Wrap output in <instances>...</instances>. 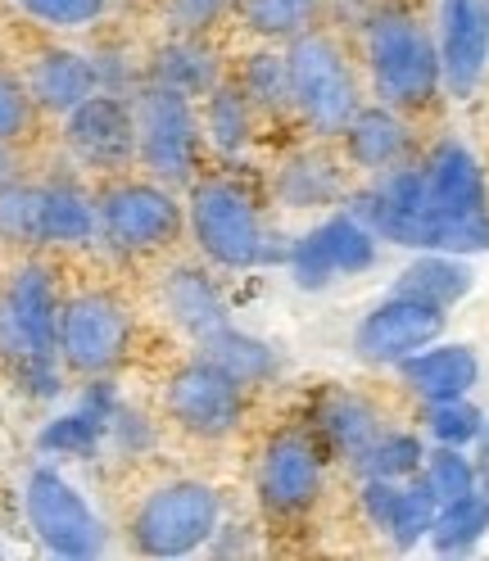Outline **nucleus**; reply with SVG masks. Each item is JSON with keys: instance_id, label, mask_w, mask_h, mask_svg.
Instances as JSON below:
<instances>
[{"instance_id": "nucleus-1", "label": "nucleus", "mask_w": 489, "mask_h": 561, "mask_svg": "<svg viewBox=\"0 0 489 561\" xmlns=\"http://www.w3.org/2000/svg\"><path fill=\"white\" fill-rule=\"evenodd\" d=\"M363 50L372 91L390 110H427L444 87L440 42L403 10H372L363 19Z\"/></svg>"}, {"instance_id": "nucleus-2", "label": "nucleus", "mask_w": 489, "mask_h": 561, "mask_svg": "<svg viewBox=\"0 0 489 561\" xmlns=\"http://www.w3.org/2000/svg\"><path fill=\"white\" fill-rule=\"evenodd\" d=\"M223 525V494L204 480H168L132 512V548L146 557H191Z\"/></svg>"}, {"instance_id": "nucleus-3", "label": "nucleus", "mask_w": 489, "mask_h": 561, "mask_svg": "<svg viewBox=\"0 0 489 561\" xmlns=\"http://www.w3.org/2000/svg\"><path fill=\"white\" fill-rule=\"evenodd\" d=\"M191 231L200 240V250L208 263H218L227 272H250L263 267V214L259 199L231 178H208L191 186Z\"/></svg>"}, {"instance_id": "nucleus-4", "label": "nucleus", "mask_w": 489, "mask_h": 561, "mask_svg": "<svg viewBox=\"0 0 489 561\" xmlns=\"http://www.w3.org/2000/svg\"><path fill=\"white\" fill-rule=\"evenodd\" d=\"M291 59V91L295 110L318 136H344L349 118L363 110L359 100V78L349 68L344 50L327 32H304L286 50Z\"/></svg>"}, {"instance_id": "nucleus-5", "label": "nucleus", "mask_w": 489, "mask_h": 561, "mask_svg": "<svg viewBox=\"0 0 489 561\" xmlns=\"http://www.w3.org/2000/svg\"><path fill=\"white\" fill-rule=\"evenodd\" d=\"M132 114H136V159L150 168V178L163 186L191 182L200 154V123L191 110V95L150 82L136 91Z\"/></svg>"}, {"instance_id": "nucleus-6", "label": "nucleus", "mask_w": 489, "mask_h": 561, "mask_svg": "<svg viewBox=\"0 0 489 561\" xmlns=\"http://www.w3.org/2000/svg\"><path fill=\"white\" fill-rule=\"evenodd\" d=\"M100 240L114 254H155L178 240L182 204L172 199L163 182H114L95 199Z\"/></svg>"}, {"instance_id": "nucleus-7", "label": "nucleus", "mask_w": 489, "mask_h": 561, "mask_svg": "<svg viewBox=\"0 0 489 561\" xmlns=\"http://www.w3.org/2000/svg\"><path fill=\"white\" fill-rule=\"evenodd\" d=\"M23 512L32 535L55 557H100L104 552V525L91 503L68 484L55 467H37L23 480Z\"/></svg>"}, {"instance_id": "nucleus-8", "label": "nucleus", "mask_w": 489, "mask_h": 561, "mask_svg": "<svg viewBox=\"0 0 489 561\" xmlns=\"http://www.w3.org/2000/svg\"><path fill=\"white\" fill-rule=\"evenodd\" d=\"M132 344V318L127 308L104 295V290H82L64 299L59 308V358L78 376H110Z\"/></svg>"}, {"instance_id": "nucleus-9", "label": "nucleus", "mask_w": 489, "mask_h": 561, "mask_svg": "<svg viewBox=\"0 0 489 561\" xmlns=\"http://www.w3.org/2000/svg\"><path fill=\"white\" fill-rule=\"evenodd\" d=\"M163 408L182 431L200 439H227L244 421V385L231 371H223L214 358L200 354L195 363L172 371Z\"/></svg>"}, {"instance_id": "nucleus-10", "label": "nucleus", "mask_w": 489, "mask_h": 561, "mask_svg": "<svg viewBox=\"0 0 489 561\" xmlns=\"http://www.w3.org/2000/svg\"><path fill=\"white\" fill-rule=\"evenodd\" d=\"M322 480H327V467H322L318 439L304 431H282L263 448L254 489H259V503L272 516H304L318 503Z\"/></svg>"}, {"instance_id": "nucleus-11", "label": "nucleus", "mask_w": 489, "mask_h": 561, "mask_svg": "<svg viewBox=\"0 0 489 561\" xmlns=\"http://www.w3.org/2000/svg\"><path fill=\"white\" fill-rule=\"evenodd\" d=\"M444 335V308L412 299V295H390L386 304H376L354 331V354L363 363L376 367H399L403 358H412L417 348H427Z\"/></svg>"}, {"instance_id": "nucleus-12", "label": "nucleus", "mask_w": 489, "mask_h": 561, "mask_svg": "<svg viewBox=\"0 0 489 561\" xmlns=\"http://www.w3.org/2000/svg\"><path fill=\"white\" fill-rule=\"evenodd\" d=\"M64 140L87 168L118 172L136 159V114L127 95L95 91L64 123Z\"/></svg>"}, {"instance_id": "nucleus-13", "label": "nucleus", "mask_w": 489, "mask_h": 561, "mask_svg": "<svg viewBox=\"0 0 489 561\" xmlns=\"http://www.w3.org/2000/svg\"><path fill=\"white\" fill-rule=\"evenodd\" d=\"M489 64V0H440V68L444 91L467 100Z\"/></svg>"}, {"instance_id": "nucleus-14", "label": "nucleus", "mask_w": 489, "mask_h": 561, "mask_svg": "<svg viewBox=\"0 0 489 561\" xmlns=\"http://www.w3.org/2000/svg\"><path fill=\"white\" fill-rule=\"evenodd\" d=\"M427 172V214L431 218H476L489 214L485 195V172L476 154L458 140H440L422 163Z\"/></svg>"}, {"instance_id": "nucleus-15", "label": "nucleus", "mask_w": 489, "mask_h": 561, "mask_svg": "<svg viewBox=\"0 0 489 561\" xmlns=\"http://www.w3.org/2000/svg\"><path fill=\"white\" fill-rule=\"evenodd\" d=\"M163 308L195 344H204L208 335H218L223 327H231L227 299L218 290V280L208 276L204 267H172L163 276Z\"/></svg>"}, {"instance_id": "nucleus-16", "label": "nucleus", "mask_w": 489, "mask_h": 561, "mask_svg": "<svg viewBox=\"0 0 489 561\" xmlns=\"http://www.w3.org/2000/svg\"><path fill=\"white\" fill-rule=\"evenodd\" d=\"M403 385L417 399H463L471 394V385L480 380V358L471 354L467 344H427L417 348L412 358L399 363Z\"/></svg>"}, {"instance_id": "nucleus-17", "label": "nucleus", "mask_w": 489, "mask_h": 561, "mask_svg": "<svg viewBox=\"0 0 489 561\" xmlns=\"http://www.w3.org/2000/svg\"><path fill=\"white\" fill-rule=\"evenodd\" d=\"M344 150L359 168L367 172H390L399 163H408L412 154V131L399 118V110L390 104H372V110H359L344 127Z\"/></svg>"}, {"instance_id": "nucleus-18", "label": "nucleus", "mask_w": 489, "mask_h": 561, "mask_svg": "<svg viewBox=\"0 0 489 561\" xmlns=\"http://www.w3.org/2000/svg\"><path fill=\"white\" fill-rule=\"evenodd\" d=\"M150 82L168 87L178 95H208L223 82V64L218 50L204 42V32H178L172 42H163L150 59Z\"/></svg>"}, {"instance_id": "nucleus-19", "label": "nucleus", "mask_w": 489, "mask_h": 561, "mask_svg": "<svg viewBox=\"0 0 489 561\" xmlns=\"http://www.w3.org/2000/svg\"><path fill=\"white\" fill-rule=\"evenodd\" d=\"M10 308H14V318L19 327L27 331L32 348L37 354H55L59 358V290H55V276L42 267V263H23L14 276H10Z\"/></svg>"}, {"instance_id": "nucleus-20", "label": "nucleus", "mask_w": 489, "mask_h": 561, "mask_svg": "<svg viewBox=\"0 0 489 561\" xmlns=\"http://www.w3.org/2000/svg\"><path fill=\"white\" fill-rule=\"evenodd\" d=\"M32 104H42L50 114H73L82 100L100 91L95 82V59L78 50H46L27 73Z\"/></svg>"}, {"instance_id": "nucleus-21", "label": "nucleus", "mask_w": 489, "mask_h": 561, "mask_svg": "<svg viewBox=\"0 0 489 561\" xmlns=\"http://www.w3.org/2000/svg\"><path fill=\"white\" fill-rule=\"evenodd\" d=\"M318 431L349 467H359L367 458V448L386 435L380 431V412L367 399L344 394V390H336V394H327L318 403Z\"/></svg>"}, {"instance_id": "nucleus-22", "label": "nucleus", "mask_w": 489, "mask_h": 561, "mask_svg": "<svg viewBox=\"0 0 489 561\" xmlns=\"http://www.w3.org/2000/svg\"><path fill=\"white\" fill-rule=\"evenodd\" d=\"M272 186L286 208H322L344 195V168L327 150H299L276 168Z\"/></svg>"}, {"instance_id": "nucleus-23", "label": "nucleus", "mask_w": 489, "mask_h": 561, "mask_svg": "<svg viewBox=\"0 0 489 561\" xmlns=\"http://www.w3.org/2000/svg\"><path fill=\"white\" fill-rule=\"evenodd\" d=\"M100 236L95 199L68 178L42 186V244H87Z\"/></svg>"}, {"instance_id": "nucleus-24", "label": "nucleus", "mask_w": 489, "mask_h": 561, "mask_svg": "<svg viewBox=\"0 0 489 561\" xmlns=\"http://www.w3.org/2000/svg\"><path fill=\"white\" fill-rule=\"evenodd\" d=\"M395 290L412 295V299H427V304H440V308H453L458 299L471 295V267L463 263V254L427 250L417 263L403 267V276L395 280Z\"/></svg>"}, {"instance_id": "nucleus-25", "label": "nucleus", "mask_w": 489, "mask_h": 561, "mask_svg": "<svg viewBox=\"0 0 489 561\" xmlns=\"http://www.w3.org/2000/svg\"><path fill=\"white\" fill-rule=\"evenodd\" d=\"M200 354L214 358L223 371H231V376L244 385V390H250V385H268L276 371H282V358H276V348H272L268 340L244 335V331H236V327H223L218 335H208V340L200 344Z\"/></svg>"}, {"instance_id": "nucleus-26", "label": "nucleus", "mask_w": 489, "mask_h": 561, "mask_svg": "<svg viewBox=\"0 0 489 561\" xmlns=\"http://www.w3.org/2000/svg\"><path fill=\"white\" fill-rule=\"evenodd\" d=\"M204 131H208V146L218 154L236 159L254 136V104L250 95L240 91V82H218L208 91V110H204Z\"/></svg>"}, {"instance_id": "nucleus-27", "label": "nucleus", "mask_w": 489, "mask_h": 561, "mask_svg": "<svg viewBox=\"0 0 489 561\" xmlns=\"http://www.w3.org/2000/svg\"><path fill=\"white\" fill-rule=\"evenodd\" d=\"M236 14L263 42H295L312 32L322 0H236Z\"/></svg>"}, {"instance_id": "nucleus-28", "label": "nucleus", "mask_w": 489, "mask_h": 561, "mask_svg": "<svg viewBox=\"0 0 489 561\" xmlns=\"http://www.w3.org/2000/svg\"><path fill=\"white\" fill-rule=\"evenodd\" d=\"M489 535V499L480 494H467V499H453L435 512V525H431V548L440 557H463L471 552L480 539Z\"/></svg>"}, {"instance_id": "nucleus-29", "label": "nucleus", "mask_w": 489, "mask_h": 561, "mask_svg": "<svg viewBox=\"0 0 489 561\" xmlns=\"http://www.w3.org/2000/svg\"><path fill=\"white\" fill-rule=\"evenodd\" d=\"M322 240V250L336 267V276H354L376 263V231L359 214H331L322 227H312Z\"/></svg>"}, {"instance_id": "nucleus-30", "label": "nucleus", "mask_w": 489, "mask_h": 561, "mask_svg": "<svg viewBox=\"0 0 489 561\" xmlns=\"http://www.w3.org/2000/svg\"><path fill=\"white\" fill-rule=\"evenodd\" d=\"M240 91L250 95L254 110L268 114H286L295 110V91H291V59L282 50H254L240 64Z\"/></svg>"}, {"instance_id": "nucleus-31", "label": "nucleus", "mask_w": 489, "mask_h": 561, "mask_svg": "<svg viewBox=\"0 0 489 561\" xmlns=\"http://www.w3.org/2000/svg\"><path fill=\"white\" fill-rule=\"evenodd\" d=\"M104 439H110V421L78 403L73 412L46 421V431L37 435V448L46 458H91Z\"/></svg>"}, {"instance_id": "nucleus-32", "label": "nucleus", "mask_w": 489, "mask_h": 561, "mask_svg": "<svg viewBox=\"0 0 489 561\" xmlns=\"http://www.w3.org/2000/svg\"><path fill=\"white\" fill-rule=\"evenodd\" d=\"M435 512H440V499L431 494V484L422 476H412L403 480V494H399V507H395V520H390V530L386 539L395 548H417L422 539H431V525H435Z\"/></svg>"}, {"instance_id": "nucleus-33", "label": "nucleus", "mask_w": 489, "mask_h": 561, "mask_svg": "<svg viewBox=\"0 0 489 561\" xmlns=\"http://www.w3.org/2000/svg\"><path fill=\"white\" fill-rule=\"evenodd\" d=\"M417 476L431 484V494L440 499V507L453 503V499L476 494V458H467V453L453 448V444H435Z\"/></svg>"}, {"instance_id": "nucleus-34", "label": "nucleus", "mask_w": 489, "mask_h": 561, "mask_svg": "<svg viewBox=\"0 0 489 561\" xmlns=\"http://www.w3.org/2000/svg\"><path fill=\"white\" fill-rule=\"evenodd\" d=\"M0 240L42 244V186H23V182L0 186Z\"/></svg>"}, {"instance_id": "nucleus-35", "label": "nucleus", "mask_w": 489, "mask_h": 561, "mask_svg": "<svg viewBox=\"0 0 489 561\" xmlns=\"http://www.w3.org/2000/svg\"><path fill=\"white\" fill-rule=\"evenodd\" d=\"M427 462V448L417 435H403V431H390V435H380L372 448H367V458L359 462L363 476H380V480H412L417 471H422Z\"/></svg>"}, {"instance_id": "nucleus-36", "label": "nucleus", "mask_w": 489, "mask_h": 561, "mask_svg": "<svg viewBox=\"0 0 489 561\" xmlns=\"http://www.w3.org/2000/svg\"><path fill=\"white\" fill-rule=\"evenodd\" d=\"M427 431L435 435V444L467 448L485 431V412L476 403H467V394L463 399H435V403H427Z\"/></svg>"}, {"instance_id": "nucleus-37", "label": "nucleus", "mask_w": 489, "mask_h": 561, "mask_svg": "<svg viewBox=\"0 0 489 561\" xmlns=\"http://www.w3.org/2000/svg\"><path fill=\"white\" fill-rule=\"evenodd\" d=\"M19 10L32 14L37 23H46V27L82 32V27H91L104 10H110V0H19Z\"/></svg>"}, {"instance_id": "nucleus-38", "label": "nucleus", "mask_w": 489, "mask_h": 561, "mask_svg": "<svg viewBox=\"0 0 489 561\" xmlns=\"http://www.w3.org/2000/svg\"><path fill=\"white\" fill-rule=\"evenodd\" d=\"M291 276H295V286H304V290H327L336 280V267H331V259L322 250L318 231H308V236H299L291 244Z\"/></svg>"}, {"instance_id": "nucleus-39", "label": "nucleus", "mask_w": 489, "mask_h": 561, "mask_svg": "<svg viewBox=\"0 0 489 561\" xmlns=\"http://www.w3.org/2000/svg\"><path fill=\"white\" fill-rule=\"evenodd\" d=\"M32 127V91L0 68V140H19Z\"/></svg>"}, {"instance_id": "nucleus-40", "label": "nucleus", "mask_w": 489, "mask_h": 561, "mask_svg": "<svg viewBox=\"0 0 489 561\" xmlns=\"http://www.w3.org/2000/svg\"><path fill=\"white\" fill-rule=\"evenodd\" d=\"M155 426H150V416L146 412H132V408H114V416H110V444L123 453V458H141V453H150L155 448Z\"/></svg>"}, {"instance_id": "nucleus-41", "label": "nucleus", "mask_w": 489, "mask_h": 561, "mask_svg": "<svg viewBox=\"0 0 489 561\" xmlns=\"http://www.w3.org/2000/svg\"><path fill=\"white\" fill-rule=\"evenodd\" d=\"M231 0H163V14L178 32H208L223 14H227Z\"/></svg>"}, {"instance_id": "nucleus-42", "label": "nucleus", "mask_w": 489, "mask_h": 561, "mask_svg": "<svg viewBox=\"0 0 489 561\" xmlns=\"http://www.w3.org/2000/svg\"><path fill=\"white\" fill-rule=\"evenodd\" d=\"M14 380L32 399H55L64 390V371H59V358H23L14 363Z\"/></svg>"}, {"instance_id": "nucleus-43", "label": "nucleus", "mask_w": 489, "mask_h": 561, "mask_svg": "<svg viewBox=\"0 0 489 561\" xmlns=\"http://www.w3.org/2000/svg\"><path fill=\"white\" fill-rule=\"evenodd\" d=\"M0 358H5L10 367L23 363V358H55V354H37V348H32V340H27V331L19 327L5 290H0Z\"/></svg>"}, {"instance_id": "nucleus-44", "label": "nucleus", "mask_w": 489, "mask_h": 561, "mask_svg": "<svg viewBox=\"0 0 489 561\" xmlns=\"http://www.w3.org/2000/svg\"><path fill=\"white\" fill-rule=\"evenodd\" d=\"M91 59H95V82H100V91H110V95H127V91H132L136 73H132V59H127L123 50H100V55H91Z\"/></svg>"}, {"instance_id": "nucleus-45", "label": "nucleus", "mask_w": 489, "mask_h": 561, "mask_svg": "<svg viewBox=\"0 0 489 561\" xmlns=\"http://www.w3.org/2000/svg\"><path fill=\"white\" fill-rule=\"evenodd\" d=\"M208 552L231 557V552H254V543H250V535H244V525H218V535L208 539Z\"/></svg>"}, {"instance_id": "nucleus-46", "label": "nucleus", "mask_w": 489, "mask_h": 561, "mask_svg": "<svg viewBox=\"0 0 489 561\" xmlns=\"http://www.w3.org/2000/svg\"><path fill=\"white\" fill-rule=\"evenodd\" d=\"M476 489L489 499V421H485V431L476 439Z\"/></svg>"}, {"instance_id": "nucleus-47", "label": "nucleus", "mask_w": 489, "mask_h": 561, "mask_svg": "<svg viewBox=\"0 0 489 561\" xmlns=\"http://www.w3.org/2000/svg\"><path fill=\"white\" fill-rule=\"evenodd\" d=\"M322 5H327V0H322ZM331 10L340 14V19H367V0H331Z\"/></svg>"}, {"instance_id": "nucleus-48", "label": "nucleus", "mask_w": 489, "mask_h": 561, "mask_svg": "<svg viewBox=\"0 0 489 561\" xmlns=\"http://www.w3.org/2000/svg\"><path fill=\"white\" fill-rule=\"evenodd\" d=\"M14 150H10V140H0V186H5V182H14Z\"/></svg>"}]
</instances>
